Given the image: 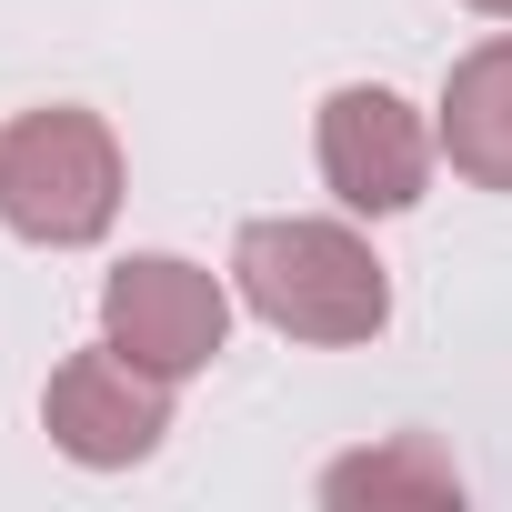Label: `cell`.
Here are the masks:
<instances>
[{
	"label": "cell",
	"instance_id": "cell-5",
	"mask_svg": "<svg viewBox=\"0 0 512 512\" xmlns=\"http://www.w3.org/2000/svg\"><path fill=\"white\" fill-rule=\"evenodd\" d=\"M41 422H51V442L71 452V462H91V472H121V462H141L161 432H171V382L161 372H141L131 352H71L61 372H51V392H41Z\"/></svg>",
	"mask_w": 512,
	"mask_h": 512
},
{
	"label": "cell",
	"instance_id": "cell-6",
	"mask_svg": "<svg viewBox=\"0 0 512 512\" xmlns=\"http://www.w3.org/2000/svg\"><path fill=\"white\" fill-rule=\"evenodd\" d=\"M442 151L462 181L512 191V41H482L442 81Z\"/></svg>",
	"mask_w": 512,
	"mask_h": 512
},
{
	"label": "cell",
	"instance_id": "cell-1",
	"mask_svg": "<svg viewBox=\"0 0 512 512\" xmlns=\"http://www.w3.org/2000/svg\"><path fill=\"white\" fill-rule=\"evenodd\" d=\"M231 282L292 342H372L392 312V282L352 221H251L231 251Z\"/></svg>",
	"mask_w": 512,
	"mask_h": 512
},
{
	"label": "cell",
	"instance_id": "cell-4",
	"mask_svg": "<svg viewBox=\"0 0 512 512\" xmlns=\"http://www.w3.org/2000/svg\"><path fill=\"white\" fill-rule=\"evenodd\" d=\"M322 181H332V201L342 211H412L422 201V181H432V131H422V111L402 101V91H382V81H342L332 101H322Z\"/></svg>",
	"mask_w": 512,
	"mask_h": 512
},
{
	"label": "cell",
	"instance_id": "cell-3",
	"mask_svg": "<svg viewBox=\"0 0 512 512\" xmlns=\"http://www.w3.org/2000/svg\"><path fill=\"white\" fill-rule=\"evenodd\" d=\"M101 332H111V352H131L141 372L191 382V372L221 352V332H231V292H221L201 262H181V251H141V262H121V272L101 282Z\"/></svg>",
	"mask_w": 512,
	"mask_h": 512
},
{
	"label": "cell",
	"instance_id": "cell-7",
	"mask_svg": "<svg viewBox=\"0 0 512 512\" xmlns=\"http://www.w3.org/2000/svg\"><path fill=\"white\" fill-rule=\"evenodd\" d=\"M322 502H422V512H442V502H462V472H452L422 432H402V442H382V452L332 462V472H322Z\"/></svg>",
	"mask_w": 512,
	"mask_h": 512
},
{
	"label": "cell",
	"instance_id": "cell-8",
	"mask_svg": "<svg viewBox=\"0 0 512 512\" xmlns=\"http://www.w3.org/2000/svg\"><path fill=\"white\" fill-rule=\"evenodd\" d=\"M472 11H492V21H512V0H472Z\"/></svg>",
	"mask_w": 512,
	"mask_h": 512
},
{
	"label": "cell",
	"instance_id": "cell-2",
	"mask_svg": "<svg viewBox=\"0 0 512 512\" xmlns=\"http://www.w3.org/2000/svg\"><path fill=\"white\" fill-rule=\"evenodd\" d=\"M121 211V141L101 131V111H21L0 131V221L21 241H51V251H81L101 241Z\"/></svg>",
	"mask_w": 512,
	"mask_h": 512
}]
</instances>
